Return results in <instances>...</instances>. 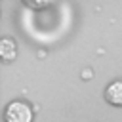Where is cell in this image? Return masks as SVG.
<instances>
[{"mask_svg": "<svg viewBox=\"0 0 122 122\" xmlns=\"http://www.w3.org/2000/svg\"><path fill=\"white\" fill-rule=\"evenodd\" d=\"M34 120V111L30 103L15 99L10 101L4 109V122H32Z\"/></svg>", "mask_w": 122, "mask_h": 122, "instance_id": "1", "label": "cell"}, {"mask_svg": "<svg viewBox=\"0 0 122 122\" xmlns=\"http://www.w3.org/2000/svg\"><path fill=\"white\" fill-rule=\"evenodd\" d=\"M105 101L112 107H122V78H116L105 88Z\"/></svg>", "mask_w": 122, "mask_h": 122, "instance_id": "2", "label": "cell"}, {"mask_svg": "<svg viewBox=\"0 0 122 122\" xmlns=\"http://www.w3.org/2000/svg\"><path fill=\"white\" fill-rule=\"evenodd\" d=\"M17 57V42L10 36L0 38V59L2 63H11Z\"/></svg>", "mask_w": 122, "mask_h": 122, "instance_id": "3", "label": "cell"}, {"mask_svg": "<svg viewBox=\"0 0 122 122\" xmlns=\"http://www.w3.org/2000/svg\"><path fill=\"white\" fill-rule=\"evenodd\" d=\"M23 4L30 10H46L55 4V0H23Z\"/></svg>", "mask_w": 122, "mask_h": 122, "instance_id": "4", "label": "cell"}]
</instances>
